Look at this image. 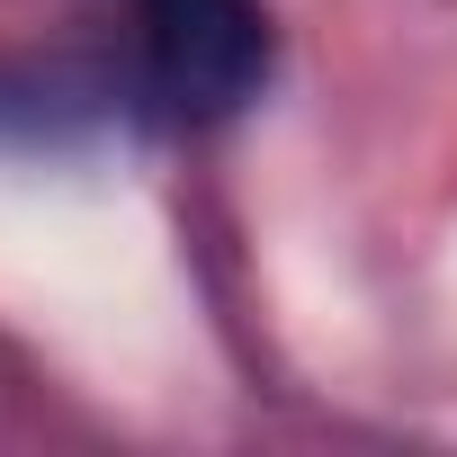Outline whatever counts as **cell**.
I'll use <instances>...</instances> for the list:
<instances>
[{"label": "cell", "mask_w": 457, "mask_h": 457, "mask_svg": "<svg viewBox=\"0 0 457 457\" xmlns=\"http://www.w3.org/2000/svg\"><path fill=\"white\" fill-rule=\"evenodd\" d=\"M144 46L179 108L224 117L270 72V19L261 0H144Z\"/></svg>", "instance_id": "6da1fadb"}]
</instances>
